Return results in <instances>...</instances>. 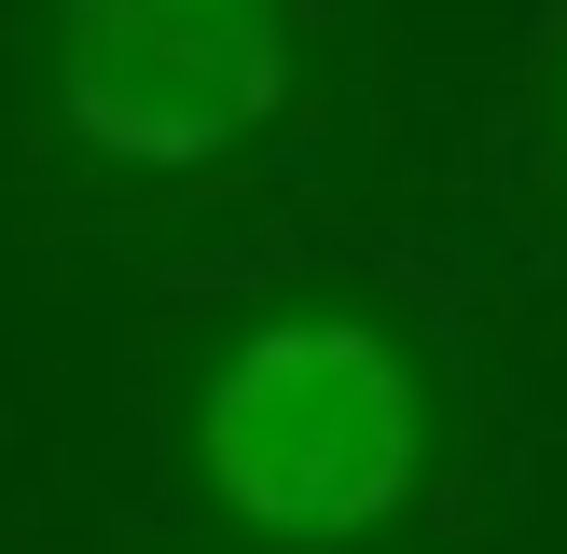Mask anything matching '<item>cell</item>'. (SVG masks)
I'll use <instances>...</instances> for the list:
<instances>
[{
  "instance_id": "6da1fadb",
  "label": "cell",
  "mask_w": 567,
  "mask_h": 554,
  "mask_svg": "<svg viewBox=\"0 0 567 554\" xmlns=\"http://www.w3.org/2000/svg\"><path fill=\"white\" fill-rule=\"evenodd\" d=\"M194 471L249 541H374L430 471V402L415 360L374 319H264L221 347V375L194 388Z\"/></svg>"
},
{
  "instance_id": "7a4b0ae2",
  "label": "cell",
  "mask_w": 567,
  "mask_h": 554,
  "mask_svg": "<svg viewBox=\"0 0 567 554\" xmlns=\"http://www.w3.org/2000/svg\"><path fill=\"white\" fill-rule=\"evenodd\" d=\"M291 98V28L249 0H83L55 28V111L125 166H221Z\"/></svg>"
}]
</instances>
